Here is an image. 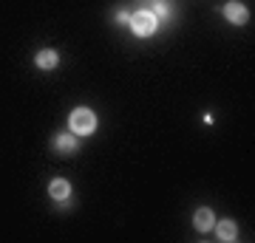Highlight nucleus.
Listing matches in <instances>:
<instances>
[{
    "label": "nucleus",
    "mask_w": 255,
    "mask_h": 243,
    "mask_svg": "<svg viewBox=\"0 0 255 243\" xmlns=\"http://www.w3.org/2000/svg\"><path fill=\"white\" fill-rule=\"evenodd\" d=\"M128 20H130V14H128V11H117V23H119V26H125Z\"/></svg>",
    "instance_id": "1a4fd4ad"
},
{
    "label": "nucleus",
    "mask_w": 255,
    "mask_h": 243,
    "mask_svg": "<svg viewBox=\"0 0 255 243\" xmlns=\"http://www.w3.org/2000/svg\"><path fill=\"white\" fill-rule=\"evenodd\" d=\"M68 130L74 136H91L97 130V113L91 108H74L68 116Z\"/></svg>",
    "instance_id": "f257e3e1"
},
{
    "label": "nucleus",
    "mask_w": 255,
    "mask_h": 243,
    "mask_svg": "<svg viewBox=\"0 0 255 243\" xmlns=\"http://www.w3.org/2000/svg\"><path fill=\"white\" fill-rule=\"evenodd\" d=\"M128 26L133 28V34L136 37H150V34H156L159 20H156V14L150 9H142V11H136V14H130Z\"/></svg>",
    "instance_id": "f03ea898"
},
{
    "label": "nucleus",
    "mask_w": 255,
    "mask_h": 243,
    "mask_svg": "<svg viewBox=\"0 0 255 243\" xmlns=\"http://www.w3.org/2000/svg\"><path fill=\"white\" fill-rule=\"evenodd\" d=\"M51 147H54L57 153H74V150L80 147V136L57 133V136H51Z\"/></svg>",
    "instance_id": "39448f33"
},
{
    "label": "nucleus",
    "mask_w": 255,
    "mask_h": 243,
    "mask_svg": "<svg viewBox=\"0 0 255 243\" xmlns=\"http://www.w3.org/2000/svg\"><path fill=\"white\" fill-rule=\"evenodd\" d=\"M213 224H216L213 209H207V207L196 209V215H193V226H196L199 232H210V229H213Z\"/></svg>",
    "instance_id": "6e6552de"
},
{
    "label": "nucleus",
    "mask_w": 255,
    "mask_h": 243,
    "mask_svg": "<svg viewBox=\"0 0 255 243\" xmlns=\"http://www.w3.org/2000/svg\"><path fill=\"white\" fill-rule=\"evenodd\" d=\"M213 229H216V235H219L221 243H230V241H236V238H238V226H236V221H233V218L216 221V224H213Z\"/></svg>",
    "instance_id": "423d86ee"
},
{
    "label": "nucleus",
    "mask_w": 255,
    "mask_h": 243,
    "mask_svg": "<svg viewBox=\"0 0 255 243\" xmlns=\"http://www.w3.org/2000/svg\"><path fill=\"white\" fill-rule=\"evenodd\" d=\"M48 195H51V201H57V204H65V201L71 198V181L68 178H54L51 184H48Z\"/></svg>",
    "instance_id": "20e7f679"
},
{
    "label": "nucleus",
    "mask_w": 255,
    "mask_h": 243,
    "mask_svg": "<svg viewBox=\"0 0 255 243\" xmlns=\"http://www.w3.org/2000/svg\"><path fill=\"white\" fill-rule=\"evenodd\" d=\"M57 63H60V54H57L54 48H43V51H37V57H34V65L40 71H54Z\"/></svg>",
    "instance_id": "0eeeda50"
},
{
    "label": "nucleus",
    "mask_w": 255,
    "mask_h": 243,
    "mask_svg": "<svg viewBox=\"0 0 255 243\" xmlns=\"http://www.w3.org/2000/svg\"><path fill=\"white\" fill-rule=\"evenodd\" d=\"M221 14L227 17V23H233V26H244L247 20H250V11H247L244 3H238V0H230L227 6L221 9Z\"/></svg>",
    "instance_id": "7ed1b4c3"
}]
</instances>
